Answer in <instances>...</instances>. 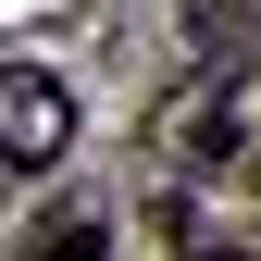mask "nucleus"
Wrapping results in <instances>:
<instances>
[{
    "mask_svg": "<svg viewBox=\"0 0 261 261\" xmlns=\"http://www.w3.org/2000/svg\"><path fill=\"white\" fill-rule=\"evenodd\" d=\"M100 249H112V212H100V199H62V212L38 224V261H100Z\"/></svg>",
    "mask_w": 261,
    "mask_h": 261,
    "instance_id": "f03ea898",
    "label": "nucleus"
},
{
    "mask_svg": "<svg viewBox=\"0 0 261 261\" xmlns=\"http://www.w3.org/2000/svg\"><path fill=\"white\" fill-rule=\"evenodd\" d=\"M62 149H75V87L38 75V62H13L0 75V174H38Z\"/></svg>",
    "mask_w": 261,
    "mask_h": 261,
    "instance_id": "f257e3e1",
    "label": "nucleus"
}]
</instances>
